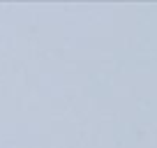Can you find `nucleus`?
Here are the masks:
<instances>
[]
</instances>
